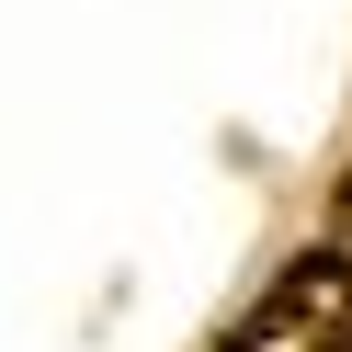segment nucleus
Masks as SVG:
<instances>
[{
    "mask_svg": "<svg viewBox=\"0 0 352 352\" xmlns=\"http://www.w3.org/2000/svg\"><path fill=\"white\" fill-rule=\"evenodd\" d=\"M228 352H352V261L341 250H307L261 284V307L239 318Z\"/></svg>",
    "mask_w": 352,
    "mask_h": 352,
    "instance_id": "nucleus-1",
    "label": "nucleus"
},
{
    "mask_svg": "<svg viewBox=\"0 0 352 352\" xmlns=\"http://www.w3.org/2000/svg\"><path fill=\"white\" fill-rule=\"evenodd\" d=\"M341 239H352V182H341ZM341 261H352V250H341Z\"/></svg>",
    "mask_w": 352,
    "mask_h": 352,
    "instance_id": "nucleus-2",
    "label": "nucleus"
}]
</instances>
